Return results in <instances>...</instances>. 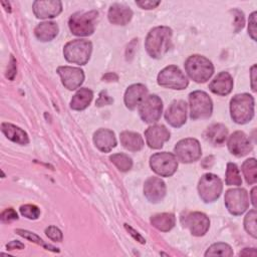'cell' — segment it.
Returning <instances> with one entry per match:
<instances>
[{"label":"cell","mask_w":257,"mask_h":257,"mask_svg":"<svg viewBox=\"0 0 257 257\" xmlns=\"http://www.w3.org/2000/svg\"><path fill=\"white\" fill-rule=\"evenodd\" d=\"M173 31L168 26H157L150 30L145 41L148 54L156 59L163 57L171 48Z\"/></svg>","instance_id":"6da1fadb"},{"label":"cell","mask_w":257,"mask_h":257,"mask_svg":"<svg viewBox=\"0 0 257 257\" xmlns=\"http://www.w3.org/2000/svg\"><path fill=\"white\" fill-rule=\"evenodd\" d=\"M254 97L249 93H240L232 97L230 101V113L232 119L239 124L249 122L254 116Z\"/></svg>","instance_id":"7a4b0ae2"},{"label":"cell","mask_w":257,"mask_h":257,"mask_svg":"<svg viewBox=\"0 0 257 257\" xmlns=\"http://www.w3.org/2000/svg\"><path fill=\"white\" fill-rule=\"evenodd\" d=\"M185 70L189 77L195 82H206L214 73L212 62L202 55H191L185 62Z\"/></svg>","instance_id":"3957f363"},{"label":"cell","mask_w":257,"mask_h":257,"mask_svg":"<svg viewBox=\"0 0 257 257\" xmlns=\"http://www.w3.org/2000/svg\"><path fill=\"white\" fill-rule=\"evenodd\" d=\"M92 51V44L86 39H74L67 42L63 48V55L70 63L84 65L88 62Z\"/></svg>","instance_id":"277c9868"},{"label":"cell","mask_w":257,"mask_h":257,"mask_svg":"<svg viewBox=\"0 0 257 257\" xmlns=\"http://www.w3.org/2000/svg\"><path fill=\"white\" fill-rule=\"evenodd\" d=\"M97 16L98 12L95 10L72 14L68 20V26L71 33L76 36L91 35L95 29Z\"/></svg>","instance_id":"5b68a950"},{"label":"cell","mask_w":257,"mask_h":257,"mask_svg":"<svg viewBox=\"0 0 257 257\" xmlns=\"http://www.w3.org/2000/svg\"><path fill=\"white\" fill-rule=\"evenodd\" d=\"M190 117L192 119L209 118L213 111L211 97L202 90H196L189 94Z\"/></svg>","instance_id":"8992f818"},{"label":"cell","mask_w":257,"mask_h":257,"mask_svg":"<svg viewBox=\"0 0 257 257\" xmlns=\"http://www.w3.org/2000/svg\"><path fill=\"white\" fill-rule=\"evenodd\" d=\"M157 81L163 87L177 90L185 89L189 84L187 76L176 65H169L162 69L158 74Z\"/></svg>","instance_id":"52a82bcc"},{"label":"cell","mask_w":257,"mask_h":257,"mask_svg":"<svg viewBox=\"0 0 257 257\" xmlns=\"http://www.w3.org/2000/svg\"><path fill=\"white\" fill-rule=\"evenodd\" d=\"M222 190L223 184L221 179L211 173L203 175L198 184L199 196L205 203L216 201L220 197Z\"/></svg>","instance_id":"ba28073f"},{"label":"cell","mask_w":257,"mask_h":257,"mask_svg":"<svg viewBox=\"0 0 257 257\" xmlns=\"http://www.w3.org/2000/svg\"><path fill=\"white\" fill-rule=\"evenodd\" d=\"M150 166L157 175L171 177L178 169V159L172 153H156L150 158Z\"/></svg>","instance_id":"9c48e42d"},{"label":"cell","mask_w":257,"mask_h":257,"mask_svg":"<svg viewBox=\"0 0 257 257\" xmlns=\"http://www.w3.org/2000/svg\"><path fill=\"white\" fill-rule=\"evenodd\" d=\"M174 153L178 161L189 164L200 159L202 155V149L198 140L188 138L183 139L176 144Z\"/></svg>","instance_id":"30bf717a"},{"label":"cell","mask_w":257,"mask_h":257,"mask_svg":"<svg viewBox=\"0 0 257 257\" xmlns=\"http://www.w3.org/2000/svg\"><path fill=\"white\" fill-rule=\"evenodd\" d=\"M225 206L235 216L242 215L249 207V196L245 189L234 188L225 193Z\"/></svg>","instance_id":"8fae6325"},{"label":"cell","mask_w":257,"mask_h":257,"mask_svg":"<svg viewBox=\"0 0 257 257\" xmlns=\"http://www.w3.org/2000/svg\"><path fill=\"white\" fill-rule=\"evenodd\" d=\"M163 101L156 95H147L139 105V113L141 118L147 123L157 122L162 115Z\"/></svg>","instance_id":"7c38bea8"},{"label":"cell","mask_w":257,"mask_h":257,"mask_svg":"<svg viewBox=\"0 0 257 257\" xmlns=\"http://www.w3.org/2000/svg\"><path fill=\"white\" fill-rule=\"evenodd\" d=\"M181 223L188 228L192 235L200 237L207 233L210 227V220L206 214L201 212H190L181 217Z\"/></svg>","instance_id":"4fadbf2b"},{"label":"cell","mask_w":257,"mask_h":257,"mask_svg":"<svg viewBox=\"0 0 257 257\" xmlns=\"http://www.w3.org/2000/svg\"><path fill=\"white\" fill-rule=\"evenodd\" d=\"M57 73L59 74L64 87L69 90H74L78 88L84 80L83 70L79 67L59 66L57 68Z\"/></svg>","instance_id":"5bb4252c"},{"label":"cell","mask_w":257,"mask_h":257,"mask_svg":"<svg viewBox=\"0 0 257 257\" xmlns=\"http://www.w3.org/2000/svg\"><path fill=\"white\" fill-rule=\"evenodd\" d=\"M167 122L174 127H181L187 119V103L182 99L171 102L165 112Z\"/></svg>","instance_id":"9a60e30c"},{"label":"cell","mask_w":257,"mask_h":257,"mask_svg":"<svg viewBox=\"0 0 257 257\" xmlns=\"http://www.w3.org/2000/svg\"><path fill=\"white\" fill-rule=\"evenodd\" d=\"M227 146L230 153L237 158L244 157L252 151V144L249 138L240 131L233 133L229 137Z\"/></svg>","instance_id":"2e32d148"},{"label":"cell","mask_w":257,"mask_h":257,"mask_svg":"<svg viewBox=\"0 0 257 257\" xmlns=\"http://www.w3.org/2000/svg\"><path fill=\"white\" fill-rule=\"evenodd\" d=\"M147 145L152 149H161L170 140V132L163 124H153L145 132Z\"/></svg>","instance_id":"e0dca14e"},{"label":"cell","mask_w":257,"mask_h":257,"mask_svg":"<svg viewBox=\"0 0 257 257\" xmlns=\"http://www.w3.org/2000/svg\"><path fill=\"white\" fill-rule=\"evenodd\" d=\"M166 184L158 177H150L144 184V194L152 203H158L166 196Z\"/></svg>","instance_id":"ac0fdd59"},{"label":"cell","mask_w":257,"mask_h":257,"mask_svg":"<svg viewBox=\"0 0 257 257\" xmlns=\"http://www.w3.org/2000/svg\"><path fill=\"white\" fill-rule=\"evenodd\" d=\"M32 9L37 18H53L60 14V12L62 11V3L58 0L34 1Z\"/></svg>","instance_id":"d6986e66"},{"label":"cell","mask_w":257,"mask_h":257,"mask_svg":"<svg viewBox=\"0 0 257 257\" xmlns=\"http://www.w3.org/2000/svg\"><path fill=\"white\" fill-rule=\"evenodd\" d=\"M148 94V88L142 83L130 85L124 92V104L128 109H135L145 99Z\"/></svg>","instance_id":"ffe728a7"},{"label":"cell","mask_w":257,"mask_h":257,"mask_svg":"<svg viewBox=\"0 0 257 257\" xmlns=\"http://www.w3.org/2000/svg\"><path fill=\"white\" fill-rule=\"evenodd\" d=\"M233 84L232 76L228 72L222 71L213 78L209 84V88L215 94L227 95L232 91Z\"/></svg>","instance_id":"44dd1931"},{"label":"cell","mask_w":257,"mask_h":257,"mask_svg":"<svg viewBox=\"0 0 257 257\" xmlns=\"http://www.w3.org/2000/svg\"><path fill=\"white\" fill-rule=\"evenodd\" d=\"M93 143L100 152L108 153L116 146V139L112 131L99 128L93 135Z\"/></svg>","instance_id":"7402d4cb"},{"label":"cell","mask_w":257,"mask_h":257,"mask_svg":"<svg viewBox=\"0 0 257 257\" xmlns=\"http://www.w3.org/2000/svg\"><path fill=\"white\" fill-rule=\"evenodd\" d=\"M107 17L109 22L114 25H125L131 21L133 11L127 6L114 3L109 7Z\"/></svg>","instance_id":"603a6c76"},{"label":"cell","mask_w":257,"mask_h":257,"mask_svg":"<svg viewBox=\"0 0 257 257\" xmlns=\"http://www.w3.org/2000/svg\"><path fill=\"white\" fill-rule=\"evenodd\" d=\"M228 130L223 123H213L204 132V139L213 146H221L225 143Z\"/></svg>","instance_id":"cb8c5ba5"},{"label":"cell","mask_w":257,"mask_h":257,"mask_svg":"<svg viewBox=\"0 0 257 257\" xmlns=\"http://www.w3.org/2000/svg\"><path fill=\"white\" fill-rule=\"evenodd\" d=\"M1 131L6 136L7 139L10 141L19 144V145H27L29 143L28 135L19 126L10 123V122H3L1 124Z\"/></svg>","instance_id":"d4e9b609"},{"label":"cell","mask_w":257,"mask_h":257,"mask_svg":"<svg viewBox=\"0 0 257 257\" xmlns=\"http://www.w3.org/2000/svg\"><path fill=\"white\" fill-rule=\"evenodd\" d=\"M119 140L122 147L131 152L141 151L145 145L142 136L135 132H121L119 135Z\"/></svg>","instance_id":"484cf974"},{"label":"cell","mask_w":257,"mask_h":257,"mask_svg":"<svg viewBox=\"0 0 257 257\" xmlns=\"http://www.w3.org/2000/svg\"><path fill=\"white\" fill-rule=\"evenodd\" d=\"M34 34L36 38L40 41H50L54 39L58 34V26L55 22L52 21L41 22L35 27Z\"/></svg>","instance_id":"4316f807"},{"label":"cell","mask_w":257,"mask_h":257,"mask_svg":"<svg viewBox=\"0 0 257 257\" xmlns=\"http://www.w3.org/2000/svg\"><path fill=\"white\" fill-rule=\"evenodd\" d=\"M93 93L89 88L81 87L72 96L70 101V107L74 110H83L91 102Z\"/></svg>","instance_id":"83f0119b"},{"label":"cell","mask_w":257,"mask_h":257,"mask_svg":"<svg viewBox=\"0 0 257 257\" xmlns=\"http://www.w3.org/2000/svg\"><path fill=\"white\" fill-rule=\"evenodd\" d=\"M151 224L160 231L168 232L172 230L176 224L175 215L172 213H160L151 217Z\"/></svg>","instance_id":"f1b7e54d"},{"label":"cell","mask_w":257,"mask_h":257,"mask_svg":"<svg viewBox=\"0 0 257 257\" xmlns=\"http://www.w3.org/2000/svg\"><path fill=\"white\" fill-rule=\"evenodd\" d=\"M243 176L249 185H253L257 182V169L256 160L254 158L247 159L242 165Z\"/></svg>","instance_id":"f546056e"},{"label":"cell","mask_w":257,"mask_h":257,"mask_svg":"<svg viewBox=\"0 0 257 257\" xmlns=\"http://www.w3.org/2000/svg\"><path fill=\"white\" fill-rule=\"evenodd\" d=\"M18 235H20L21 237L31 241V242H34L36 243L37 245H40L41 247H43L44 249L46 250H49V251H52V252H59L58 248L46 243L45 241H43V239H41L38 235H36L35 233L33 232H30V231H27V230H23V229H16L15 231Z\"/></svg>","instance_id":"4dcf8cb0"},{"label":"cell","mask_w":257,"mask_h":257,"mask_svg":"<svg viewBox=\"0 0 257 257\" xmlns=\"http://www.w3.org/2000/svg\"><path fill=\"white\" fill-rule=\"evenodd\" d=\"M109 160L120 172H127L133 167V161L126 154H113L109 157Z\"/></svg>","instance_id":"1f68e13d"},{"label":"cell","mask_w":257,"mask_h":257,"mask_svg":"<svg viewBox=\"0 0 257 257\" xmlns=\"http://www.w3.org/2000/svg\"><path fill=\"white\" fill-rule=\"evenodd\" d=\"M226 185L227 186H240L242 185V179L240 171L236 164L228 163L226 169Z\"/></svg>","instance_id":"d6a6232c"},{"label":"cell","mask_w":257,"mask_h":257,"mask_svg":"<svg viewBox=\"0 0 257 257\" xmlns=\"http://www.w3.org/2000/svg\"><path fill=\"white\" fill-rule=\"evenodd\" d=\"M233 250L230 245L226 243H215L211 245L205 253V256H225L230 257L233 256Z\"/></svg>","instance_id":"836d02e7"},{"label":"cell","mask_w":257,"mask_h":257,"mask_svg":"<svg viewBox=\"0 0 257 257\" xmlns=\"http://www.w3.org/2000/svg\"><path fill=\"white\" fill-rule=\"evenodd\" d=\"M256 209L250 210L244 218V228L253 238L257 237V226H256Z\"/></svg>","instance_id":"e575fe53"},{"label":"cell","mask_w":257,"mask_h":257,"mask_svg":"<svg viewBox=\"0 0 257 257\" xmlns=\"http://www.w3.org/2000/svg\"><path fill=\"white\" fill-rule=\"evenodd\" d=\"M20 213L22 216L31 219V220H35L38 219L40 216V210L37 206L32 205V204H26V205H22L20 207Z\"/></svg>","instance_id":"d590c367"},{"label":"cell","mask_w":257,"mask_h":257,"mask_svg":"<svg viewBox=\"0 0 257 257\" xmlns=\"http://www.w3.org/2000/svg\"><path fill=\"white\" fill-rule=\"evenodd\" d=\"M45 234L46 236L51 239L52 241L55 242H61L63 239V235L62 232L60 231V229H58L55 226H49L45 229Z\"/></svg>","instance_id":"8d00e7d4"},{"label":"cell","mask_w":257,"mask_h":257,"mask_svg":"<svg viewBox=\"0 0 257 257\" xmlns=\"http://www.w3.org/2000/svg\"><path fill=\"white\" fill-rule=\"evenodd\" d=\"M256 12H253L249 16V22H248V33L250 37L253 40H256V34H257V29H256Z\"/></svg>","instance_id":"74e56055"},{"label":"cell","mask_w":257,"mask_h":257,"mask_svg":"<svg viewBox=\"0 0 257 257\" xmlns=\"http://www.w3.org/2000/svg\"><path fill=\"white\" fill-rule=\"evenodd\" d=\"M234 13V26H235V32H238L239 30H241L243 27H244V15L243 13L238 10V9H235L232 11Z\"/></svg>","instance_id":"f35d334b"},{"label":"cell","mask_w":257,"mask_h":257,"mask_svg":"<svg viewBox=\"0 0 257 257\" xmlns=\"http://www.w3.org/2000/svg\"><path fill=\"white\" fill-rule=\"evenodd\" d=\"M17 219H18V215H17L16 211L12 208L5 209L1 213V220L4 223H8V222H11V221H14V220H17Z\"/></svg>","instance_id":"ab89813d"},{"label":"cell","mask_w":257,"mask_h":257,"mask_svg":"<svg viewBox=\"0 0 257 257\" xmlns=\"http://www.w3.org/2000/svg\"><path fill=\"white\" fill-rule=\"evenodd\" d=\"M16 60L14 58L13 55L10 56V61L7 67V71H6V77L10 80L14 79V76L16 75Z\"/></svg>","instance_id":"60d3db41"},{"label":"cell","mask_w":257,"mask_h":257,"mask_svg":"<svg viewBox=\"0 0 257 257\" xmlns=\"http://www.w3.org/2000/svg\"><path fill=\"white\" fill-rule=\"evenodd\" d=\"M112 102H113V99H112L109 95H107V93H106L105 90H102V91H100L99 96H98V98H97L95 104H96L97 106H102V105L110 104V103H112Z\"/></svg>","instance_id":"b9f144b4"},{"label":"cell","mask_w":257,"mask_h":257,"mask_svg":"<svg viewBox=\"0 0 257 257\" xmlns=\"http://www.w3.org/2000/svg\"><path fill=\"white\" fill-rule=\"evenodd\" d=\"M160 1H152V0H143V1H136V4L143 9H154L160 5Z\"/></svg>","instance_id":"7bdbcfd3"},{"label":"cell","mask_w":257,"mask_h":257,"mask_svg":"<svg viewBox=\"0 0 257 257\" xmlns=\"http://www.w3.org/2000/svg\"><path fill=\"white\" fill-rule=\"evenodd\" d=\"M124 228H125V230H126L137 241H139V242L142 243V244L146 243V240L143 238V236L140 235L139 232H137V231H136L135 229H133L131 226H128L127 224H124Z\"/></svg>","instance_id":"ee69618b"},{"label":"cell","mask_w":257,"mask_h":257,"mask_svg":"<svg viewBox=\"0 0 257 257\" xmlns=\"http://www.w3.org/2000/svg\"><path fill=\"white\" fill-rule=\"evenodd\" d=\"M24 247H25L24 244L21 243V242L18 241V240H13V241H11V242H9V243L6 244L7 250H15V249L21 250V249H24Z\"/></svg>","instance_id":"f6af8a7d"},{"label":"cell","mask_w":257,"mask_h":257,"mask_svg":"<svg viewBox=\"0 0 257 257\" xmlns=\"http://www.w3.org/2000/svg\"><path fill=\"white\" fill-rule=\"evenodd\" d=\"M250 75H251V87H252V90L256 91V65L255 64L251 67Z\"/></svg>","instance_id":"bcb514c9"},{"label":"cell","mask_w":257,"mask_h":257,"mask_svg":"<svg viewBox=\"0 0 257 257\" xmlns=\"http://www.w3.org/2000/svg\"><path fill=\"white\" fill-rule=\"evenodd\" d=\"M257 252L254 248H250V250H248V248H245L243 251H240L239 255H251V256H256Z\"/></svg>","instance_id":"7dc6e473"},{"label":"cell","mask_w":257,"mask_h":257,"mask_svg":"<svg viewBox=\"0 0 257 257\" xmlns=\"http://www.w3.org/2000/svg\"><path fill=\"white\" fill-rule=\"evenodd\" d=\"M250 195H251V202H252V205H253L254 208H255V207H256V197H255V195H256V187H254V188L252 189Z\"/></svg>","instance_id":"c3c4849f"}]
</instances>
